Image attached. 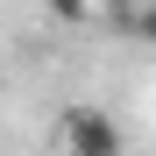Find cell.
Instances as JSON below:
<instances>
[{
  "mask_svg": "<svg viewBox=\"0 0 156 156\" xmlns=\"http://www.w3.org/2000/svg\"><path fill=\"white\" fill-rule=\"evenodd\" d=\"M121 29L135 36V43H156V0H128V14H121Z\"/></svg>",
  "mask_w": 156,
  "mask_h": 156,
  "instance_id": "obj_2",
  "label": "cell"
},
{
  "mask_svg": "<svg viewBox=\"0 0 156 156\" xmlns=\"http://www.w3.org/2000/svg\"><path fill=\"white\" fill-rule=\"evenodd\" d=\"M57 135H64V156H128L121 121H114L107 107H64Z\"/></svg>",
  "mask_w": 156,
  "mask_h": 156,
  "instance_id": "obj_1",
  "label": "cell"
},
{
  "mask_svg": "<svg viewBox=\"0 0 156 156\" xmlns=\"http://www.w3.org/2000/svg\"><path fill=\"white\" fill-rule=\"evenodd\" d=\"M50 7V21H64V29H78V21L92 14V0H43Z\"/></svg>",
  "mask_w": 156,
  "mask_h": 156,
  "instance_id": "obj_3",
  "label": "cell"
}]
</instances>
